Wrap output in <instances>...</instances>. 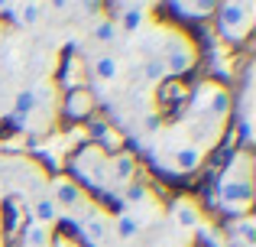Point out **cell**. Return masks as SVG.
<instances>
[{"label":"cell","instance_id":"obj_14","mask_svg":"<svg viewBox=\"0 0 256 247\" xmlns=\"http://www.w3.org/2000/svg\"><path fill=\"white\" fill-rule=\"evenodd\" d=\"M110 234H117L120 241H136L140 234H143V224L136 221V218H133V211H124V215H117L110 221Z\"/></svg>","mask_w":256,"mask_h":247},{"label":"cell","instance_id":"obj_7","mask_svg":"<svg viewBox=\"0 0 256 247\" xmlns=\"http://www.w3.org/2000/svg\"><path fill=\"white\" fill-rule=\"evenodd\" d=\"M133 179H136V159H133V153H126V150L114 153V156L107 159V182H104V189L124 195V192L133 185Z\"/></svg>","mask_w":256,"mask_h":247},{"label":"cell","instance_id":"obj_19","mask_svg":"<svg viewBox=\"0 0 256 247\" xmlns=\"http://www.w3.org/2000/svg\"><path fill=\"white\" fill-rule=\"evenodd\" d=\"M84 95H88V91H78V95H72V98H68V111H72L75 117H84L88 111H91V101H88Z\"/></svg>","mask_w":256,"mask_h":247},{"label":"cell","instance_id":"obj_4","mask_svg":"<svg viewBox=\"0 0 256 247\" xmlns=\"http://www.w3.org/2000/svg\"><path fill=\"white\" fill-rule=\"evenodd\" d=\"M46 192H49V198L56 202V208H58L62 218H82L88 211V205H91V198H88V192L82 189V182H75L72 176H56L46 185Z\"/></svg>","mask_w":256,"mask_h":247},{"label":"cell","instance_id":"obj_17","mask_svg":"<svg viewBox=\"0 0 256 247\" xmlns=\"http://www.w3.org/2000/svg\"><path fill=\"white\" fill-rule=\"evenodd\" d=\"M172 10H175V13H182V17L201 20V17H208V13H214L218 7H214V4H185V0H182V4H172Z\"/></svg>","mask_w":256,"mask_h":247},{"label":"cell","instance_id":"obj_16","mask_svg":"<svg viewBox=\"0 0 256 247\" xmlns=\"http://www.w3.org/2000/svg\"><path fill=\"white\" fill-rule=\"evenodd\" d=\"M36 104H39V91L36 88H23V91H16V98H13V111H16V114H32Z\"/></svg>","mask_w":256,"mask_h":247},{"label":"cell","instance_id":"obj_5","mask_svg":"<svg viewBox=\"0 0 256 247\" xmlns=\"http://www.w3.org/2000/svg\"><path fill=\"white\" fill-rule=\"evenodd\" d=\"M256 4H220L218 7V30L227 43H244L256 23Z\"/></svg>","mask_w":256,"mask_h":247},{"label":"cell","instance_id":"obj_15","mask_svg":"<svg viewBox=\"0 0 256 247\" xmlns=\"http://www.w3.org/2000/svg\"><path fill=\"white\" fill-rule=\"evenodd\" d=\"M91 36H94V43H104V46L117 43V36H120V26H117V20H110V17H100L98 23H94Z\"/></svg>","mask_w":256,"mask_h":247},{"label":"cell","instance_id":"obj_13","mask_svg":"<svg viewBox=\"0 0 256 247\" xmlns=\"http://www.w3.org/2000/svg\"><path fill=\"white\" fill-rule=\"evenodd\" d=\"M0 13H16V26H26V30H30V26H36L39 20V13H42V4H4L0 7Z\"/></svg>","mask_w":256,"mask_h":247},{"label":"cell","instance_id":"obj_21","mask_svg":"<svg viewBox=\"0 0 256 247\" xmlns=\"http://www.w3.org/2000/svg\"><path fill=\"white\" fill-rule=\"evenodd\" d=\"M172 247H188V244H172Z\"/></svg>","mask_w":256,"mask_h":247},{"label":"cell","instance_id":"obj_8","mask_svg":"<svg viewBox=\"0 0 256 247\" xmlns=\"http://www.w3.org/2000/svg\"><path fill=\"white\" fill-rule=\"evenodd\" d=\"M110 221H114V218L107 215L100 205L91 202V205H88V211L78 218V231H82V237H84L91 247H100L107 237H110Z\"/></svg>","mask_w":256,"mask_h":247},{"label":"cell","instance_id":"obj_11","mask_svg":"<svg viewBox=\"0 0 256 247\" xmlns=\"http://www.w3.org/2000/svg\"><path fill=\"white\" fill-rule=\"evenodd\" d=\"M30 218H32V224L52 231V224H58V218H62V215H58L56 202L49 198V192H42V195L30 198Z\"/></svg>","mask_w":256,"mask_h":247},{"label":"cell","instance_id":"obj_1","mask_svg":"<svg viewBox=\"0 0 256 247\" xmlns=\"http://www.w3.org/2000/svg\"><path fill=\"white\" fill-rule=\"evenodd\" d=\"M253 159L250 150H240L230 159V166L224 169V176L218 179V202L230 215H246L253 205Z\"/></svg>","mask_w":256,"mask_h":247},{"label":"cell","instance_id":"obj_9","mask_svg":"<svg viewBox=\"0 0 256 247\" xmlns=\"http://www.w3.org/2000/svg\"><path fill=\"white\" fill-rule=\"evenodd\" d=\"M169 215H172V224H175L178 231H198L201 224H204L198 202H192L188 195L175 198V202H172V208H169Z\"/></svg>","mask_w":256,"mask_h":247},{"label":"cell","instance_id":"obj_18","mask_svg":"<svg viewBox=\"0 0 256 247\" xmlns=\"http://www.w3.org/2000/svg\"><path fill=\"white\" fill-rule=\"evenodd\" d=\"M143 75H146V82H152V85H159V82H162V78H166V69H162V62H159V59L156 56H152V59H146V65H143Z\"/></svg>","mask_w":256,"mask_h":247},{"label":"cell","instance_id":"obj_10","mask_svg":"<svg viewBox=\"0 0 256 247\" xmlns=\"http://www.w3.org/2000/svg\"><path fill=\"white\" fill-rule=\"evenodd\" d=\"M117 13H124V17L117 20L120 30H126V33H140V30H146V26H150V13H152V7H150V4H126V7H117Z\"/></svg>","mask_w":256,"mask_h":247},{"label":"cell","instance_id":"obj_20","mask_svg":"<svg viewBox=\"0 0 256 247\" xmlns=\"http://www.w3.org/2000/svg\"><path fill=\"white\" fill-rule=\"evenodd\" d=\"M234 231H237V237H240V241H244L246 247L256 241V234H253V221H250V218H240V221L234 224Z\"/></svg>","mask_w":256,"mask_h":247},{"label":"cell","instance_id":"obj_3","mask_svg":"<svg viewBox=\"0 0 256 247\" xmlns=\"http://www.w3.org/2000/svg\"><path fill=\"white\" fill-rule=\"evenodd\" d=\"M192 117H211V121H224L230 117V88L220 82H201L192 95Z\"/></svg>","mask_w":256,"mask_h":247},{"label":"cell","instance_id":"obj_2","mask_svg":"<svg viewBox=\"0 0 256 247\" xmlns=\"http://www.w3.org/2000/svg\"><path fill=\"white\" fill-rule=\"evenodd\" d=\"M156 59L162 62L166 75H188L198 62V46L182 30H162V43H159Z\"/></svg>","mask_w":256,"mask_h":247},{"label":"cell","instance_id":"obj_12","mask_svg":"<svg viewBox=\"0 0 256 247\" xmlns=\"http://www.w3.org/2000/svg\"><path fill=\"white\" fill-rule=\"evenodd\" d=\"M91 78L100 82V85L117 82L120 78V59L114 56V52H98V56L91 59Z\"/></svg>","mask_w":256,"mask_h":247},{"label":"cell","instance_id":"obj_6","mask_svg":"<svg viewBox=\"0 0 256 247\" xmlns=\"http://www.w3.org/2000/svg\"><path fill=\"white\" fill-rule=\"evenodd\" d=\"M72 172L84 182H91L94 189H104L107 182V156L100 146H84L75 159H72Z\"/></svg>","mask_w":256,"mask_h":247}]
</instances>
